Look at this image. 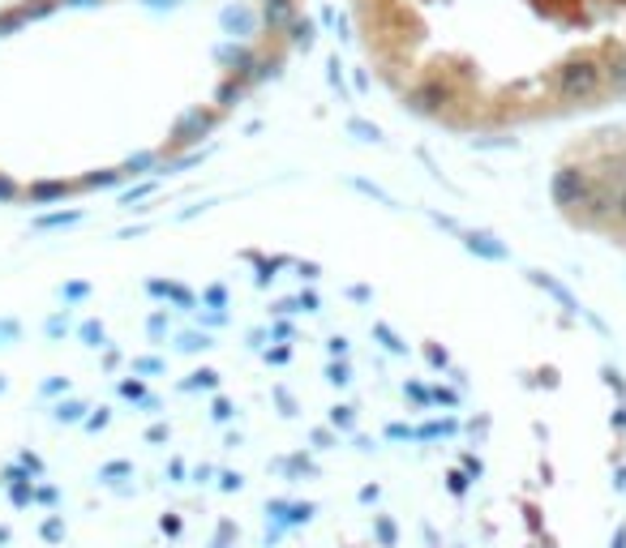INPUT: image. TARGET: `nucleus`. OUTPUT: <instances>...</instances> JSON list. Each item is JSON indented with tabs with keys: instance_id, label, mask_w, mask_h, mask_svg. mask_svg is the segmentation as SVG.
<instances>
[{
	"instance_id": "nucleus-1",
	"label": "nucleus",
	"mask_w": 626,
	"mask_h": 548,
	"mask_svg": "<svg viewBox=\"0 0 626 548\" xmlns=\"http://www.w3.org/2000/svg\"><path fill=\"white\" fill-rule=\"evenodd\" d=\"M605 91V65L597 56H575L554 73V95L562 103H588Z\"/></svg>"
},
{
	"instance_id": "nucleus-2",
	"label": "nucleus",
	"mask_w": 626,
	"mask_h": 548,
	"mask_svg": "<svg viewBox=\"0 0 626 548\" xmlns=\"http://www.w3.org/2000/svg\"><path fill=\"white\" fill-rule=\"evenodd\" d=\"M588 189H592V180H588V171H579V167H562L554 176V202L562 210H579V206L588 202Z\"/></svg>"
},
{
	"instance_id": "nucleus-3",
	"label": "nucleus",
	"mask_w": 626,
	"mask_h": 548,
	"mask_svg": "<svg viewBox=\"0 0 626 548\" xmlns=\"http://www.w3.org/2000/svg\"><path fill=\"white\" fill-rule=\"evenodd\" d=\"M605 65V86L614 91V95H626V52H614Z\"/></svg>"
},
{
	"instance_id": "nucleus-4",
	"label": "nucleus",
	"mask_w": 626,
	"mask_h": 548,
	"mask_svg": "<svg viewBox=\"0 0 626 548\" xmlns=\"http://www.w3.org/2000/svg\"><path fill=\"white\" fill-rule=\"evenodd\" d=\"M614 218H618V223L626 227V180L618 185V197H614Z\"/></svg>"
}]
</instances>
